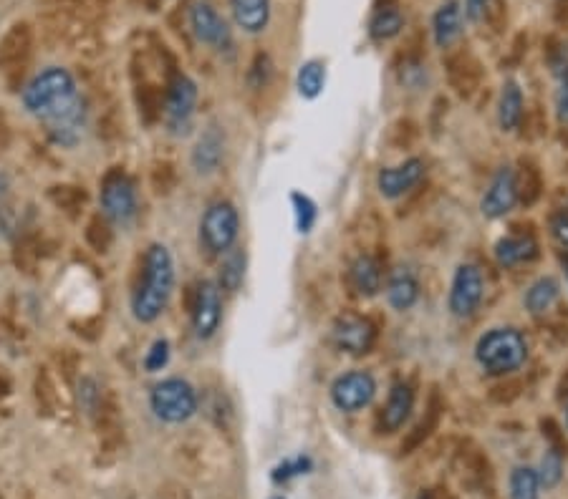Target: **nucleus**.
Returning <instances> with one entry per match:
<instances>
[{
	"label": "nucleus",
	"instance_id": "nucleus-38",
	"mask_svg": "<svg viewBox=\"0 0 568 499\" xmlns=\"http://www.w3.org/2000/svg\"><path fill=\"white\" fill-rule=\"evenodd\" d=\"M271 499H283V497H271Z\"/></svg>",
	"mask_w": 568,
	"mask_h": 499
},
{
	"label": "nucleus",
	"instance_id": "nucleus-1",
	"mask_svg": "<svg viewBox=\"0 0 568 499\" xmlns=\"http://www.w3.org/2000/svg\"><path fill=\"white\" fill-rule=\"evenodd\" d=\"M175 288V263L165 245H149L144 255L142 280L132 298V313L139 323H154L170 303Z\"/></svg>",
	"mask_w": 568,
	"mask_h": 499
},
{
	"label": "nucleus",
	"instance_id": "nucleus-16",
	"mask_svg": "<svg viewBox=\"0 0 568 499\" xmlns=\"http://www.w3.org/2000/svg\"><path fill=\"white\" fill-rule=\"evenodd\" d=\"M415 409V391L407 381H397L389 391L387 406L382 411V429L387 431H397L407 424L409 414Z\"/></svg>",
	"mask_w": 568,
	"mask_h": 499
},
{
	"label": "nucleus",
	"instance_id": "nucleus-25",
	"mask_svg": "<svg viewBox=\"0 0 568 499\" xmlns=\"http://www.w3.org/2000/svg\"><path fill=\"white\" fill-rule=\"evenodd\" d=\"M324 84H326V69L324 64H319V61H308V64H303L301 69H298L296 86L298 94H301L303 99H316V96L324 91Z\"/></svg>",
	"mask_w": 568,
	"mask_h": 499
},
{
	"label": "nucleus",
	"instance_id": "nucleus-18",
	"mask_svg": "<svg viewBox=\"0 0 568 499\" xmlns=\"http://www.w3.org/2000/svg\"><path fill=\"white\" fill-rule=\"evenodd\" d=\"M349 280L351 288H354L361 298H374V295L382 290L384 283L382 265H379V260L372 258V255H359V258L351 263Z\"/></svg>",
	"mask_w": 568,
	"mask_h": 499
},
{
	"label": "nucleus",
	"instance_id": "nucleus-33",
	"mask_svg": "<svg viewBox=\"0 0 568 499\" xmlns=\"http://www.w3.org/2000/svg\"><path fill=\"white\" fill-rule=\"evenodd\" d=\"M488 3L490 0H465V13H468L470 21H483L485 13H488Z\"/></svg>",
	"mask_w": 568,
	"mask_h": 499
},
{
	"label": "nucleus",
	"instance_id": "nucleus-5",
	"mask_svg": "<svg viewBox=\"0 0 568 499\" xmlns=\"http://www.w3.org/2000/svg\"><path fill=\"white\" fill-rule=\"evenodd\" d=\"M149 404L157 419L167 424H182L197 411V394L185 379H167L157 384L149 396Z\"/></svg>",
	"mask_w": 568,
	"mask_h": 499
},
{
	"label": "nucleus",
	"instance_id": "nucleus-4",
	"mask_svg": "<svg viewBox=\"0 0 568 499\" xmlns=\"http://www.w3.org/2000/svg\"><path fill=\"white\" fill-rule=\"evenodd\" d=\"M240 232V217L233 202L220 200L205 210L200 222V240L205 250L213 255H225L233 250Z\"/></svg>",
	"mask_w": 568,
	"mask_h": 499
},
{
	"label": "nucleus",
	"instance_id": "nucleus-35",
	"mask_svg": "<svg viewBox=\"0 0 568 499\" xmlns=\"http://www.w3.org/2000/svg\"><path fill=\"white\" fill-rule=\"evenodd\" d=\"M420 499H432V497H430V494H422V497H420Z\"/></svg>",
	"mask_w": 568,
	"mask_h": 499
},
{
	"label": "nucleus",
	"instance_id": "nucleus-22",
	"mask_svg": "<svg viewBox=\"0 0 568 499\" xmlns=\"http://www.w3.org/2000/svg\"><path fill=\"white\" fill-rule=\"evenodd\" d=\"M220 157H223V137H220L218 129H208V132L202 134L200 142H197L192 162H195L197 172L208 174L218 167Z\"/></svg>",
	"mask_w": 568,
	"mask_h": 499
},
{
	"label": "nucleus",
	"instance_id": "nucleus-29",
	"mask_svg": "<svg viewBox=\"0 0 568 499\" xmlns=\"http://www.w3.org/2000/svg\"><path fill=\"white\" fill-rule=\"evenodd\" d=\"M561 472H563L561 452L551 449V452H546V457H543V462H541V469H538V479H541V487H546V489L556 487L558 479H561Z\"/></svg>",
	"mask_w": 568,
	"mask_h": 499
},
{
	"label": "nucleus",
	"instance_id": "nucleus-21",
	"mask_svg": "<svg viewBox=\"0 0 568 499\" xmlns=\"http://www.w3.org/2000/svg\"><path fill=\"white\" fill-rule=\"evenodd\" d=\"M498 121L503 132H515L523 121V94L515 81H508L500 91L498 101Z\"/></svg>",
	"mask_w": 568,
	"mask_h": 499
},
{
	"label": "nucleus",
	"instance_id": "nucleus-19",
	"mask_svg": "<svg viewBox=\"0 0 568 499\" xmlns=\"http://www.w3.org/2000/svg\"><path fill=\"white\" fill-rule=\"evenodd\" d=\"M432 33H435V43L440 48H450L460 38L462 8L457 0H447V3H442L437 8L435 18H432Z\"/></svg>",
	"mask_w": 568,
	"mask_h": 499
},
{
	"label": "nucleus",
	"instance_id": "nucleus-6",
	"mask_svg": "<svg viewBox=\"0 0 568 499\" xmlns=\"http://www.w3.org/2000/svg\"><path fill=\"white\" fill-rule=\"evenodd\" d=\"M220 321H223V290L213 280H202L192 303V331L200 341H208L220 328Z\"/></svg>",
	"mask_w": 568,
	"mask_h": 499
},
{
	"label": "nucleus",
	"instance_id": "nucleus-36",
	"mask_svg": "<svg viewBox=\"0 0 568 499\" xmlns=\"http://www.w3.org/2000/svg\"><path fill=\"white\" fill-rule=\"evenodd\" d=\"M566 275H568V253H566Z\"/></svg>",
	"mask_w": 568,
	"mask_h": 499
},
{
	"label": "nucleus",
	"instance_id": "nucleus-15",
	"mask_svg": "<svg viewBox=\"0 0 568 499\" xmlns=\"http://www.w3.org/2000/svg\"><path fill=\"white\" fill-rule=\"evenodd\" d=\"M538 258V242L533 235H508L495 242V260L500 268L531 263Z\"/></svg>",
	"mask_w": 568,
	"mask_h": 499
},
{
	"label": "nucleus",
	"instance_id": "nucleus-2",
	"mask_svg": "<svg viewBox=\"0 0 568 499\" xmlns=\"http://www.w3.org/2000/svg\"><path fill=\"white\" fill-rule=\"evenodd\" d=\"M79 99L76 94V84L74 76L69 74L66 69H59V66H51L43 74H38L31 84L26 86L23 91V104L31 114L41 116L43 121L51 119L59 111L69 109L74 106Z\"/></svg>",
	"mask_w": 568,
	"mask_h": 499
},
{
	"label": "nucleus",
	"instance_id": "nucleus-13",
	"mask_svg": "<svg viewBox=\"0 0 568 499\" xmlns=\"http://www.w3.org/2000/svg\"><path fill=\"white\" fill-rule=\"evenodd\" d=\"M190 26L192 31H195L197 41L200 43H208L210 48H218V51H223V48L230 46V28L228 23L220 18V13L215 11L210 3H195L190 11Z\"/></svg>",
	"mask_w": 568,
	"mask_h": 499
},
{
	"label": "nucleus",
	"instance_id": "nucleus-11",
	"mask_svg": "<svg viewBox=\"0 0 568 499\" xmlns=\"http://www.w3.org/2000/svg\"><path fill=\"white\" fill-rule=\"evenodd\" d=\"M518 205V177L510 167H503L495 172L493 182H490L488 192L483 195L480 210L488 220H500L508 215L513 207Z\"/></svg>",
	"mask_w": 568,
	"mask_h": 499
},
{
	"label": "nucleus",
	"instance_id": "nucleus-10",
	"mask_svg": "<svg viewBox=\"0 0 568 499\" xmlns=\"http://www.w3.org/2000/svg\"><path fill=\"white\" fill-rule=\"evenodd\" d=\"M101 207H104V215L114 222H129L137 215V190L127 174H109L101 187Z\"/></svg>",
	"mask_w": 568,
	"mask_h": 499
},
{
	"label": "nucleus",
	"instance_id": "nucleus-17",
	"mask_svg": "<svg viewBox=\"0 0 568 499\" xmlns=\"http://www.w3.org/2000/svg\"><path fill=\"white\" fill-rule=\"evenodd\" d=\"M387 300L394 310H409L420 300V278L412 268L392 270L387 280Z\"/></svg>",
	"mask_w": 568,
	"mask_h": 499
},
{
	"label": "nucleus",
	"instance_id": "nucleus-28",
	"mask_svg": "<svg viewBox=\"0 0 568 499\" xmlns=\"http://www.w3.org/2000/svg\"><path fill=\"white\" fill-rule=\"evenodd\" d=\"M291 205H293V217H296V230L301 235H308V232L316 227V220H319V207L316 202L311 200L303 192H291Z\"/></svg>",
	"mask_w": 568,
	"mask_h": 499
},
{
	"label": "nucleus",
	"instance_id": "nucleus-39",
	"mask_svg": "<svg viewBox=\"0 0 568 499\" xmlns=\"http://www.w3.org/2000/svg\"><path fill=\"white\" fill-rule=\"evenodd\" d=\"M566 3H568V0H566Z\"/></svg>",
	"mask_w": 568,
	"mask_h": 499
},
{
	"label": "nucleus",
	"instance_id": "nucleus-3",
	"mask_svg": "<svg viewBox=\"0 0 568 499\" xmlns=\"http://www.w3.org/2000/svg\"><path fill=\"white\" fill-rule=\"evenodd\" d=\"M475 358L488 373L505 376V373L518 371L526 363L528 343L523 333L515 331V328H493L478 341Z\"/></svg>",
	"mask_w": 568,
	"mask_h": 499
},
{
	"label": "nucleus",
	"instance_id": "nucleus-12",
	"mask_svg": "<svg viewBox=\"0 0 568 499\" xmlns=\"http://www.w3.org/2000/svg\"><path fill=\"white\" fill-rule=\"evenodd\" d=\"M425 177V162L422 159H407L399 167H384L377 174V187L382 197L387 200H397V197L407 195L409 190H415L417 184Z\"/></svg>",
	"mask_w": 568,
	"mask_h": 499
},
{
	"label": "nucleus",
	"instance_id": "nucleus-14",
	"mask_svg": "<svg viewBox=\"0 0 568 499\" xmlns=\"http://www.w3.org/2000/svg\"><path fill=\"white\" fill-rule=\"evenodd\" d=\"M195 104H197L195 81L187 79L185 74H177L175 79H172L170 91H167V104H165L167 124L180 132V127H187V124H190Z\"/></svg>",
	"mask_w": 568,
	"mask_h": 499
},
{
	"label": "nucleus",
	"instance_id": "nucleus-37",
	"mask_svg": "<svg viewBox=\"0 0 568 499\" xmlns=\"http://www.w3.org/2000/svg\"><path fill=\"white\" fill-rule=\"evenodd\" d=\"M566 424H568V411H566Z\"/></svg>",
	"mask_w": 568,
	"mask_h": 499
},
{
	"label": "nucleus",
	"instance_id": "nucleus-34",
	"mask_svg": "<svg viewBox=\"0 0 568 499\" xmlns=\"http://www.w3.org/2000/svg\"><path fill=\"white\" fill-rule=\"evenodd\" d=\"M556 109H558V119L568 124V74L563 76L561 89H558L556 94Z\"/></svg>",
	"mask_w": 568,
	"mask_h": 499
},
{
	"label": "nucleus",
	"instance_id": "nucleus-32",
	"mask_svg": "<svg viewBox=\"0 0 568 499\" xmlns=\"http://www.w3.org/2000/svg\"><path fill=\"white\" fill-rule=\"evenodd\" d=\"M551 232H553V240H556L561 247H566V253H568V205L556 212V217H553V222H551Z\"/></svg>",
	"mask_w": 568,
	"mask_h": 499
},
{
	"label": "nucleus",
	"instance_id": "nucleus-24",
	"mask_svg": "<svg viewBox=\"0 0 568 499\" xmlns=\"http://www.w3.org/2000/svg\"><path fill=\"white\" fill-rule=\"evenodd\" d=\"M404 28L402 13L394 6H384L374 13L372 23H369V33H372L374 41H389V38L399 36V31Z\"/></svg>",
	"mask_w": 568,
	"mask_h": 499
},
{
	"label": "nucleus",
	"instance_id": "nucleus-20",
	"mask_svg": "<svg viewBox=\"0 0 568 499\" xmlns=\"http://www.w3.org/2000/svg\"><path fill=\"white\" fill-rule=\"evenodd\" d=\"M230 8L245 33H263L271 21V0H230Z\"/></svg>",
	"mask_w": 568,
	"mask_h": 499
},
{
	"label": "nucleus",
	"instance_id": "nucleus-8",
	"mask_svg": "<svg viewBox=\"0 0 568 499\" xmlns=\"http://www.w3.org/2000/svg\"><path fill=\"white\" fill-rule=\"evenodd\" d=\"M374 394H377V381L367 371L344 373L331 384V401L336 409L346 411V414H354L372 404Z\"/></svg>",
	"mask_w": 568,
	"mask_h": 499
},
{
	"label": "nucleus",
	"instance_id": "nucleus-30",
	"mask_svg": "<svg viewBox=\"0 0 568 499\" xmlns=\"http://www.w3.org/2000/svg\"><path fill=\"white\" fill-rule=\"evenodd\" d=\"M314 469V462H311V457H296V459H286V462L278 464L276 469H273V479L276 482H288V479L293 477H301V474H308Z\"/></svg>",
	"mask_w": 568,
	"mask_h": 499
},
{
	"label": "nucleus",
	"instance_id": "nucleus-7",
	"mask_svg": "<svg viewBox=\"0 0 568 499\" xmlns=\"http://www.w3.org/2000/svg\"><path fill=\"white\" fill-rule=\"evenodd\" d=\"M485 280L478 265H460L450 288V310L455 318H470L483 303Z\"/></svg>",
	"mask_w": 568,
	"mask_h": 499
},
{
	"label": "nucleus",
	"instance_id": "nucleus-23",
	"mask_svg": "<svg viewBox=\"0 0 568 499\" xmlns=\"http://www.w3.org/2000/svg\"><path fill=\"white\" fill-rule=\"evenodd\" d=\"M558 295H561V285L553 278H541L528 288L526 293V308L531 310L533 316H543L556 305Z\"/></svg>",
	"mask_w": 568,
	"mask_h": 499
},
{
	"label": "nucleus",
	"instance_id": "nucleus-26",
	"mask_svg": "<svg viewBox=\"0 0 568 499\" xmlns=\"http://www.w3.org/2000/svg\"><path fill=\"white\" fill-rule=\"evenodd\" d=\"M223 268H220V290L225 293H238L245 278V253L243 250H228Z\"/></svg>",
	"mask_w": 568,
	"mask_h": 499
},
{
	"label": "nucleus",
	"instance_id": "nucleus-27",
	"mask_svg": "<svg viewBox=\"0 0 568 499\" xmlns=\"http://www.w3.org/2000/svg\"><path fill=\"white\" fill-rule=\"evenodd\" d=\"M541 479L531 467H515L510 474V499H538Z\"/></svg>",
	"mask_w": 568,
	"mask_h": 499
},
{
	"label": "nucleus",
	"instance_id": "nucleus-9",
	"mask_svg": "<svg viewBox=\"0 0 568 499\" xmlns=\"http://www.w3.org/2000/svg\"><path fill=\"white\" fill-rule=\"evenodd\" d=\"M331 341L339 348L341 353H349V356H364L374 348L377 343V326H374L369 318L361 316H341L334 323V331H331Z\"/></svg>",
	"mask_w": 568,
	"mask_h": 499
},
{
	"label": "nucleus",
	"instance_id": "nucleus-31",
	"mask_svg": "<svg viewBox=\"0 0 568 499\" xmlns=\"http://www.w3.org/2000/svg\"><path fill=\"white\" fill-rule=\"evenodd\" d=\"M167 363H170V343H167L165 338H160V341L152 343V348H149L147 356H144V368H147L149 373H157L162 371Z\"/></svg>",
	"mask_w": 568,
	"mask_h": 499
}]
</instances>
